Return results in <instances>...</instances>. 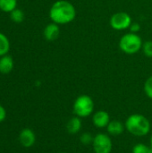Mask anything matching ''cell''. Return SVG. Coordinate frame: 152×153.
Here are the masks:
<instances>
[{
  "mask_svg": "<svg viewBox=\"0 0 152 153\" xmlns=\"http://www.w3.org/2000/svg\"><path fill=\"white\" fill-rule=\"evenodd\" d=\"M142 39L137 33L129 32L125 34L119 40V48L127 55L138 53L142 48Z\"/></svg>",
  "mask_w": 152,
  "mask_h": 153,
  "instance_id": "3",
  "label": "cell"
},
{
  "mask_svg": "<svg viewBox=\"0 0 152 153\" xmlns=\"http://www.w3.org/2000/svg\"><path fill=\"white\" fill-rule=\"evenodd\" d=\"M82 118L77 116L71 117L65 126L66 131L70 134H77L82 130Z\"/></svg>",
  "mask_w": 152,
  "mask_h": 153,
  "instance_id": "10",
  "label": "cell"
},
{
  "mask_svg": "<svg viewBox=\"0 0 152 153\" xmlns=\"http://www.w3.org/2000/svg\"><path fill=\"white\" fill-rule=\"evenodd\" d=\"M17 0H0V9L6 13H11L16 8Z\"/></svg>",
  "mask_w": 152,
  "mask_h": 153,
  "instance_id": "13",
  "label": "cell"
},
{
  "mask_svg": "<svg viewBox=\"0 0 152 153\" xmlns=\"http://www.w3.org/2000/svg\"><path fill=\"white\" fill-rule=\"evenodd\" d=\"M59 34H60L59 25L55 22L47 24L44 29V37L48 41L56 40L59 37Z\"/></svg>",
  "mask_w": 152,
  "mask_h": 153,
  "instance_id": "11",
  "label": "cell"
},
{
  "mask_svg": "<svg viewBox=\"0 0 152 153\" xmlns=\"http://www.w3.org/2000/svg\"><path fill=\"white\" fill-rule=\"evenodd\" d=\"M144 92L148 98L152 100V75L146 80L144 83Z\"/></svg>",
  "mask_w": 152,
  "mask_h": 153,
  "instance_id": "19",
  "label": "cell"
},
{
  "mask_svg": "<svg viewBox=\"0 0 152 153\" xmlns=\"http://www.w3.org/2000/svg\"><path fill=\"white\" fill-rule=\"evenodd\" d=\"M92 149L94 153H111L113 143L110 135L104 133L96 134L92 143Z\"/></svg>",
  "mask_w": 152,
  "mask_h": 153,
  "instance_id": "5",
  "label": "cell"
},
{
  "mask_svg": "<svg viewBox=\"0 0 152 153\" xmlns=\"http://www.w3.org/2000/svg\"><path fill=\"white\" fill-rule=\"evenodd\" d=\"M106 129L110 136H119L125 132V126L119 120H111Z\"/></svg>",
  "mask_w": 152,
  "mask_h": 153,
  "instance_id": "9",
  "label": "cell"
},
{
  "mask_svg": "<svg viewBox=\"0 0 152 153\" xmlns=\"http://www.w3.org/2000/svg\"><path fill=\"white\" fill-rule=\"evenodd\" d=\"M10 48V43L7 37L0 32V56L7 54Z\"/></svg>",
  "mask_w": 152,
  "mask_h": 153,
  "instance_id": "14",
  "label": "cell"
},
{
  "mask_svg": "<svg viewBox=\"0 0 152 153\" xmlns=\"http://www.w3.org/2000/svg\"><path fill=\"white\" fill-rule=\"evenodd\" d=\"M61 153H66V152H61Z\"/></svg>",
  "mask_w": 152,
  "mask_h": 153,
  "instance_id": "23",
  "label": "cell"
},
{
  "mask_svg": "<svg viewBox=\"0 0 152 153\" xmlns=\"http://www.w3.org/2000/svg\"><path fill=\"white\" fill-rule=\"evenodd\" d=\"M19 141L23 147L30 148L36 142V135L31 129L25 128L19 134Z\"/></svg>",
  "mask_w": 152,
  "mask_h": 153,
  "instance_id": "8",
  "label": "cell"
},
{
  "mask_svg": "<svg viewBox=\"0 0 152 153\" xmlns=\"http://www.w3.org/2000/svg\"><path fill=\"white\" fill-rule=\"evenodd\" d=\"M142 51L143 54L147 56L152 58V40H147L142 45Z\"/></svg>",
  "mask_w": 152,
  "mask_h": 153,
  "instance_id": "18",
  "label": "cell"
},
{
  "mask_svg": "<svg viewBox=\"0 0 152 153\" xmlns=\"http://www.w3.org/2000/svg\"><path fill=\"white\" fill-rule=\"evenodd\" d=\"M133 153H152V150L150 145L140 143L133 146Z\"/></svg>",
  "mask_w": 152,
  "mask_h": 153,
  "instance_id": "15",
  "label": "cell"
},
{
  "mask_svg": "<svg viewBox=\"0 0 152 153\" xmlns=\"http://www.w3.org/2000/svg\"><path fill=\"white\" fill-rule=\"evenodd\" d=\"M110 115L105 110H99L92 115V123L95 127L103 129L107 128L110 122Z\"/></svg>",
  "mask_w": 152,
  "mask_h": 153,
  "instance_id": "7",
  "label": "cell"
},
{
  "mask_svg": "<svg viewBox=\"0 0 152 153\" xmlns=\"http://www.w3.org/2000/svg\"><path fill=\"white\" fill-rule=\"evenodd\" d=\"M93 140H94V136L89 133V132H85V133H82L80 136V142L82 144L87 146V145H92V143H93Z\"/></svg>",
  "mask_w": 152,
  "mask_h": 153,
  "instance_id": "17",
  "label": "cell"
},
{
  "mask_svg": "<svg viewBox=\"0 0 152 153\" xmlns=\"http://www.w3.org/2000/svg\"><path fill=\"white\" fill-rule=\"evenodd\" d=\"M49 17L53 22L58 25L68 24L75 19L76 9L67 0H57L49 10Z\"/></svg>",
  "mask_w": 152,
  "mask_h": 153,
  "instance_id": "1",
  "label": "cell"
},
{
  "mask_svg": "<svg viewBox=\"0 0 152 153\" xmlns=\"http://www.w3.org/2000/svg\"><path fill=\"white\" fill-rule=\"evenodd\" d=\"M6 117V111L3 106L0 105V122H3Z\"/></svg>",
  "mask_w": 152,
  "mask_h": 153,
  "instance_id": "21",
  "label": "cell"
},
{
  "mask_svg": "<svg viewBox=\"0 0 152 153\" xmlns=\"http://www.w3.org/2000/svg\"><path fill=\"white\" fill-rule=\"evenodd\" d=\"M140 30H141V26H140L139 23H137V22H132V24H131V26H130V30H131V32H133V33H137L138 31H140Z\"/></svg>",
  "mask_w": 152,
  "mask_h": 153,
  "instance_id": "20",
  "label": "cell"
},
{
  "mask_svg": "<svg viewBox=\"0 0 152 153\" xmlns=\"http://www.w3.org/2000/svg\"><path fill=\"white\" fill-rule=\"evenodd\" d=\"M132 18L129 13L125 12H118L114 13L109 21L110 26L116 30H124L130 28L132 24Z\"/></svg>",
  "mask_w": 152,
  "mask_h": 153,
  "instance_id": "6",
  "label": "cell"
},
{
  "mask_svg": "<svg viewBox=\"0 0 152 153\" xmlns=\"http://www.w3.org/2000/svg\"><path fill=\"white\" fill-rule=\"evenodd\" d=\"M94 108L95 105L92 98L86 94L78 96L73 105L74 115L81 118L88 117L92 115L94 112Z\"/></svg>",
  "mask_w": 152,
  "mask_h": 153,
  "instance_id": "4",
  "label": "cell"
},
{
  "mask_svg": "<svg viewBox=\"0 0 152 153\" xmlns=\"http://www.w3.org/2000/svg\"><path fill=\"white\" fill-rule=\"evenodd\" d=\"M13 68V60L12 56L4 55L0 57V73L9 74Z\"/></svg>",
  "mask_w": 152,
  "mask_h": 153,
  "instance_id": "12",
  "label": "cell"
},
{
  "mask_svg": "<svg viewBox=\"0 0 152 153\" xmlns=\"http://www.w3.org/2000/svg\"><path fill=\"white\" fill-rule=\"evenodd\" d=\"M125 130L136 137H143L150 134L151 126L150 120L142 114L130 115L125 122Z\"/></svg>",
  "mask_w": 152,
  "mask_h": 153,
  "instance_id": "2",
  "label": "cell"
},
{
  "mask_svg": "<svg viewBox=\"0 0 152 153\" xmlns=\"http://www.w3.org/2000/svg\"><path fill=\"white\" fill-rule=\"evenodd\" d=\"M150 146H151V148L152 150V135L151 137V141H150Z\"/></svg>",
  "mask_w": 152,
  "mask_h": 153,
  "instance_id": "22",
  "label": "cell"
},
{
  "mask_svg": "<svg viewBox=\"0 0 152 153\" xmlns=\"http://www.w3.org/2000/svg\"><path fill=\"white\" fill-rule=\"evenodd\" d=\"M10 17H11V19H12L14 22L20 23V22H22L24 20V13H23V12H22V10L16 9V8H15L14 10H13V11L11 12Z\"/></svg>",
  "mask_w": 152,
  "mask_h": 153,
  "instance_id": "16",
  "label": "cell"
}]
</instances>
